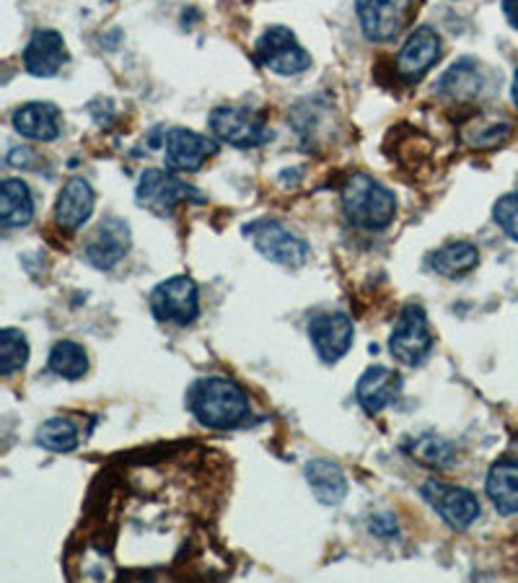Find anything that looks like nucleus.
Masks as SVG:
<instances>
[{
	"label": "nucleus",
	"instance_id": "18",
	"mask_svg": "<svg viewBox=\"0 0 518 583\" xmlns=\"http://www.w3.org/2000/svg\"><path fill=\"white\" fill-rule=\"evenodd\" d=\"M93 189L86 179L73 177L55 202V221L65 231H78L93 213Z\"/></svg>",
	"mask_w": 518,
	"mask_h": 583
},
{
	"label": "nucleus",
	"instance_id": "3",
	"mask_svg": "<svg viewBox=\"0 0 518 583\" xmlns=\"http://www.w3.org/2000/svg\"><path fill=\"white\" fill-rule=\"evenodd\" d=\"M244 237L250 239L262 257L275 262V265L298 270L309 260V244L275 218H260V221L246 223Z\"/></svg>",
	"mask_w": 518,
	"mask_h": 583
},
{
	"label": "nucleus",
	"instance_id": "11",
	"mask_svg": "<svg viewBox=\"0 0 518 583\" xmlns=\"http://www.w3.org/2000/svg\"><path fill=\"white\" fill-rule=\"evenodd\" d=\"M407 0H355V13L368 42H392L405 29Z\"/></svg>",
	"mask_w": 518,
	"mask_h": 583
},
{
	"label": "nucleus",
	"instance_id": "2",
	"mask_svg": "<svg viewBox=\"0 0 518 583\" xmlns=\"http://www.w3.org/2000/svg\"><path fill=\"white\" fill-rule=\"evenodd\" d=\"M342 210L363 231H384L397 216V198L368 174H353L342 187Z\"/></svg>",
	"mask_w": 518,
	"mask_h": 583
},
{
	"label": "nucleus",
	"instance_id": "10",
	"mask_svg": "<svg viewBox=\"0 0 518 583\" xmlns=\"http://www.w3.org/2000/svg\"><path fill=\"white\" fill-rule=\"evenodd\" d=\"M309 340L319 359L324 363H338L353 348V319L345 311H319L309 319Z\"/></svg>",
	"mask_w": 518,
	"mask_h": 583
},
{
	"label": "nucleus",
	"instance_id": "17",
	"mask_svg": "<svg viewBox=\"0 0 518 583\" xmlns=\"http://www.w3.org/2000/svg\"><path fill=\"white\" fill-rule=\"evenodd\" d=\"M13 128L29 141L49 143L63 133V114L53 101H29L13 112Z\"/></svg>",
	"mask_w": 518,
	"mask_h": 583
},
{
	"label": "nucleus",
	"instance_id": "19",
	"mask_svg": "<svg viewBox=\"0 0 518 583\" xmlns=\"http://www.w3.org/2000/svg\"><path fill=\"white\" fill-rule=\"evenodd\" d=\"M306 483H309L313 498L324 503V506H338L348 495L345 472L330 459H311L306 464Z\"/></svg>",
	"mask_w": 518,
	"mask_h": 583
},
{
	"label": "nucleus",
	"instance_id": "21",
	"mask_svg": "<svg viewBox=\"0 0 518 583\" xmlns=\"http://www.w3.org/2000/svg\"><path fill=\"white\" fill-rule=\"evenodd\" d=\"M34 218L32 189L21 179H3L0 185V223L3 229H21Z\"/></svg>",
	"mask_w": 518,
	"mask_h": 583
},
{
	"label": "nucleus",
	"instance_id": "12",
	"mask_svg": "<svg viewBox=\"0 0 518 583\" xmlns=\"http://www.w3.org/2000/svg\"><path fill=\"white\" fill-rule=\"evenodd\" d=\"M443 53L441 36L436 34V29L420 26L410 34V40L405 42L397 57V73L405 78L407 84H418L426 73L438 63V57Z\"/></svg>",
	"mask_w": 518,
	"mask_h": 583
},
{
	"label": "nucleus",
	"instance_id": "26",
	"mask_svg": "<svg viewBox=\"0 0 518 583\" xmlns=\"http://www.w3.org/2000/svg\"><path fill=\"white\" fill-rule=\"evenodd\" d=\"M29 361V342L24 338V332L9 330L0 332V371H3V376H13L16 371H21L26 366Z\"/></svg>",
	"mask_w": 518,
	"mask_h": 583
},
{
	"label": "nucleus",
	"instance_id": "22",
	"mask_svg": "<svg viewBox=\"0 0 518 583\" xmlns=\"http://www.w3.org/2000/svg\"><path fill=\"white\" fill-rule=\"evenodd\" d=\"M428 262L443 278H462V275L477 267L480 250L470 242H451L430 254Z\"/></svg>",
	"mask_w": 518,
	"mask_h": 583
},
{
	"label": "nucleus",
	"instance_id": "13",
	"mask_svg": "<svg viewBox=\"0 0 518 583\" xmlns=\"http://www.w3.org/2000/svg\"><path fill=\"white\" fill-rule=\"evenodd\" d=\"M216 151L218 145L213 141L185 128H174L164 138L166 166L174 172H197L208 158L216 156Z\"/></svg>",
	"mask_w": 518,
	"mask_h": 583
},
{
	"label": "nucleus",
	"instance_id": "4",
	"mask_svg": "<svg viewBox=\"0 0 518 583\" xmlns=\"http://www.w3.org/2000/svg\"><path fill=\"white\" fill-rule=\"evenodd\" d=\"M392 355L405 366H422L433 350V332H430L428 317L418 304H407L399 311L389 338Z\"/></svg>",
	"mask_w": 518,
	"mask_h": 583
},
{
	"label": "nucleus",
	"instance_id": "27",
	"mask_svg": "<svg viewBox=\"0 0 518 583\" xmlns=\"http://www.w3.org/2000/svg\"><path fill=\"white\" fill-rule=\"evenodd\" d=\"M412 457L430 466H449L454 462V449H451L449 441L438 439V436H422V439L415 441Z\"/></svg>",
	"mask_w": 518,
	"mask_h": 583
},
{
	"label": "nucleus",
	"instance_id": "23",
	"mask_svg": "<svg viewBox=\"0 0 518 583\" xmlns=\"http://www.w3.org/2000/svg\"><path fill=\"white\" fill-rule=\"evenodd\" d=\"M47 366L55 376L68 378V382H78V378H84L86 371H89V355H86V350L78 345V342L60 340L49 350Z\"/></svg>",
	"mask_w": 518,
	"mask_h": 583
},
{
	"label": "nucleus",
	"instance_id": "7",
	"mask_svg": "<svg viewBox=\"0 0 518 583\" xmlns=\"http://www.w3.org/2000/svg\"><path fill=\"white\" fill-rule=\"evenodd\" d=\"M151 311L158 322H172L177 327L192 324L200 315V290L187 275L158 283L151 294Z\"/></svg>",
	"mask_w": 518,
	"mask_h": 583
},
{
	"label": "nucleus",
	"instance_id": "6",
	"mask_svg": "<svg viewBox=\"0 0 518 583\" xmlns=\"http://www.w3.org/2000/svg\"><path fill=\"white\" fill-rule=\"evenodd\" d=\"M135 198L145 210L156 216H172L177 210L179 202L192 200L202 202L200 193L187 182H181L177 174L166 172V169H145L141 174V182H137Z\"/></svg>",
	"mask_w": 518,
	"mask_h": 583
},
{
	"label": "nucleus",
	"instance_id": "20",
	"mask_svg": "<svg viewBox=\"0 0 518 583\" xmlns=\"http://www.w3.org/2000/svg\"><path fill=\"white\" fill-rule=\"evenodd\" d=\"M487 495L503 516L518 514V462L498 459L487 472Z\"/></svg>",
	"mask_w": 518,
	"mask_h": 583
},
{
	"label": "nucleus",
	"instance_id": "9",
	"mask_svg": "<svg viewBox=\"0 0 518 583\" xmlns=\"http://www.w3.org/2000/svg\"><path fill=\"white\" fill-rule=\"evenodd\" d=\"M422 498L436 508V514L441 516L449 527L454 529H470L474 521L480 519V501L477 495L466 487L447 485L441 480H430L422 485Z\"/></svg>",
	"mask_w": 518,
	"mask_h": 583
},
{
	"label": "nucleus",
	"instance_id": "16",
	"mask_svg": "<svg viewBox=\"0 0 518 583\" xmlns=\"http://www.w3.org/2000/svg\"><path fill=\"white\" fill-rule=\"evenodd\" d=\"M399 392H403V376L386 366H371L355 384L357 405L368 415L382 413L399 397Z\"/></svg>",
	"mask_w": 518,
	"mask_h": 583
},
{
	"label": "nucleus",
	"instance_id": "14",
	"mask_svg": "<svg viewBox=\"0 0 518 583\" xmlns=\"http://www.w3.org/2000/svg\"><path fill=\"white\" fill-rule=\"evenodd\" d=\"M130 252V226L122 218L109 216L97 226L86 244V260L97 270H112Z\"/></svg>",
	"mask_w": 518,
	"mask_h": 583
},
{
	"label": "nucleus",
	"instance_id": "28",
	"mask_svg": "<svg viewBox=\"0 0 518 583\" xmlns=\"http://www.w3.org/2000/svg\"><path fill=\"white\" fill-rule=\"evenodd\" d=\"M493 218L510 242H518V189L516 193L503 195V198L495 202Z\"/></svg>",
	"mask_w": 518,
	"mask_h": 583
},
{
	"label": "nucleus",
	"instance_id": "5",
	"mask_svg": "<svg viewBox=\"0 0 518 583\" xmlns=\"http://www.w3.org/2000/svg\"><path fill=\"white\" fill-rule=\"evenodd\" d=\"M210 130L218 141L233 145V148H257L267 143L269 133L265 117L250 107H218L210 112Z\"/></svg>",
	"mask_w": 518,
	"mask_h": 583
},
{
	"label": "nucleus",
	"instance_id": "29",
	"mask_svg": "<svg viewBox=\"0 0 518 583\" xmlns=\"http://www.w3.org/2000/svg\"><path fill=\"white\" fill-rule=\"evenodd\" d=\"M371 531H374V535L378 537H384V539H392V537H397V521L392 519V516H376L374 521H371Z\"/></svg>",
	"mask_w": 518,
	"mask_h": 583
},
{
	"label": "nucleus",
	"instance_id": "8",
	"mask_svg": "<svg viewBox=\"0 0 518 583\" xmlns=\"http://www.w3.org/2000/svg\"><path fill=\"white\" fill-rule=\"evenodd\" d=\"M254 57L262 68L277 73V76H298L311 68V55L298 45L296 34L288 26H269L257 40Z\"/></svg>",
	"mask_w": 518,
	"mask_h": 583
},
{
	"label": "nucleus",
	"instance_id": "25",
	"mask_svg": "<svg viewBox=\"0 0 518 583\" xmlns=\"http://www.w3.org/2000/svg\"><path fill=\"white\" fill-rule=\"evenodd\" d=\"M480 91V68L472 61L456 63L454 68L443 73V78L438 81V94L443 97H474Z\"/></svg>",
	"mask_w": 518,
	"mask_h": 583
},
{
	"label": "nucleus",
	"instance_id": "1",
	"mask_svg": "<svg viewBox=\"0 0 518 583\" xmlns=\"http://www.w3.org/2000/svg\"><path fill=\"white\" fill-rule=\"evenodd\" d=\"M187 403L195 420L210 431H231V428L244 426L252 415L246 392L236 382L221 376L200 378L189 389Z\"/></svg>",
	"mask_w": 518,
	"mask_h": 583
},
{
	"label": "nucleus",
	"instance_id": "30",
	"mask_svg": "<svg viewBox=\"0 0 518 583\" xmlns=\"http://www.w3.org/2000/svg\"><path fill=\"white\" fill-rule=\"evenodd\" d=\"M503 13H506L508 24L518 32V0H503Z\"/></svg>",
	"mask_w": 518,
	"mask_h": 583
},
{
	"label": "nucleus",
	"instance_id": "31",
	"mask_svg": "<svg viewBox=\"0 0 518 583\" xmlns=\"http://www.w3.org/2000/svg\"><path fill=\"white\" fill-rule=\"evenodd\" d=\"M510 97H514V107L518 109V68H516V76H514V86H510Z\"/></svg>",
	"mask_w": 518,
	"mask_h": 583
},
{
	"label": "nucleus",
	"instance_id": "15",
	"mask_svg": "<svg viewBox=\"0 0 518 583\" xmlns=\"http://www.w3.org/2000/svg\"><path fill=\"white\" fill-rule=\"evenodd\" d=\"M68 63V47L55 29H36L24 50V68L36 78H49Z\"/></svg>",
	"mask_w": 518,
	"mask_h": 583
},
{
	"label": "nucleus",
	"instance_id": "24",
	"mask_svg": "<svg viewBox=\"0 0 518 583\" xmlns=\"http://www.w3.org/2000/svg\"><path fill=\"white\" fill-rule=\"evenodd\" d=\"M78 441H81V436H78L76 422L68 418H49L36 431V443L42 449L55 451V454H68V451L78 449Z\"/></svg>",
	"mask_w": 518,
	"mask_h": 583
}]
</instances>
